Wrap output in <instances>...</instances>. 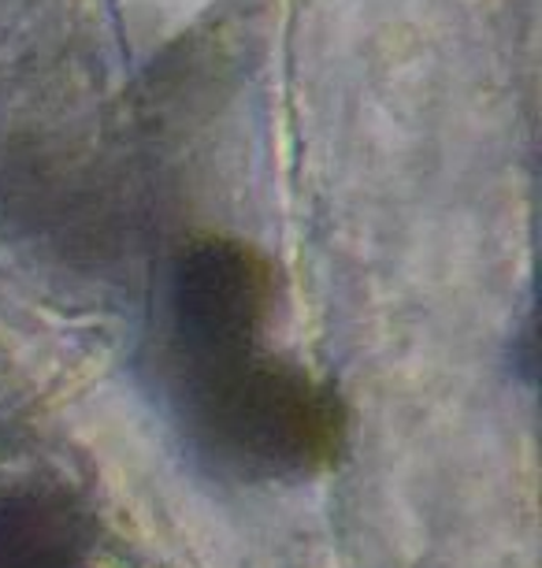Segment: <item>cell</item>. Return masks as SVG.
<instances>
[{
    "label": "cell",
    "instance_id": "6da1fadb",
    "mask_svg": "<svg viewBox=\"0 0 542 568\" xmlns=\"http://www.w3.org/2000/svg\"><path fill=\"white\" fill-rule=\"evenodd\" d=\"M175 413L201 454L242 479H301L335 457L342 405L313 375L260 349L167 361Z\"/></svg>",
    "mask_w": 542,
    "mask_h": 568
},
{
    "label": "cell",
    "instance_id": "7a4b0ae2",
    "mask_svg": "<svg viewBox=\"0 0 542 568\" xmlns=\"http://www.w3.org/2000/svg\"><path fill=\"white\" fill-rule=\"evenodd\" d=\"M275 294L272 264L235 239H201L172 272L167 361L260 349Z\"/></svg>",
    "mask_w": 542,
    "mask_h": 568
},
{
    "label": "cell",
    "instance_id": "3957f363",
    "mask_svg": "<svg viewBox=\"0 0 542 568\" xmlns=\"http://www.w3.org/2000/svg\"><path fill=\"white\" fill-rule=\"evenodd\" d=\"M93 524L71 495L23 490L0 498V568H68Z\"/></svg>",
    "mask_w": 542,
    "mask_h": 568
}]
</instances>
